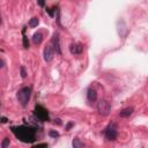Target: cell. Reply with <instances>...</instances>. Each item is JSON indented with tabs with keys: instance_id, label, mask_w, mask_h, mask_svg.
Returning a JSON list of instances; mask_svg holds the SVG:
<instances>
[{
	"instance_id": "ac0fdd59",
	"label": "cell",
	"mask_w": 148,
	"mask_h": 148,
	"mask_svg": "<svg viewBox=\"0 0 148 148\" xmlns=\"http://www.w3.org/2000/svg\"><path fill=\"white\" fill-rule=\"evenodd\" d=\"M37 2L40 7H44V0H37Z\"/></svg>"
},
{
	"instance_id": "9c48e42d",
	"label": "cell",
	"mask_w": 148,
	"mask_h": 148,
	"mask_svg": "<svg viewBox=\"0 0 148 148\" xmlns=\"http://www.w3.org/2000/svg\"><path fill=\"white\" fill-rule=\"evenodd\" d=\"M87 101H88V103L90 105L94 104L97 101V92H96V90L94 88H89L87 90Z\"/></svg>"
},
{
	"instance_id": "30bf717a",
	"label": "cell",
	"mask_w": 148,
	"mask_h": 148,
	"mask_svg": "<svg viewBox=\"0 0 148 148\" xmlns=\"http://www.w3.org/2000/svg\"><path fill=\"white\" fill-rule=\"evenodd\" d=\"M132 113H133V108H132V106H128V108H125L124 110H121V111L119 112V116L123 117V118H127V117H130Z\"/></svg>"
},
{
	"instance_id": "44dd1931",
	"label": "cell",
	"mask_w": 148,
	"mask_h": 148,
	"mask_svg": "<svg viewBox=\"0 0 148 148\" xmlns=\"http://www.w3.org/2000/svg\"><path fill=\"white\" fill-rule=\"evenodd\" d=\"M3 66H5V61L2 59H0V68H2Z\"/></svg>"
},
{
	"instance_id": "7402d4cb",
	"label": "cell",
	"mask_w": 148,
	"mask_h": 148,
	"mask_svg": "<svg viewBox=\"0 0 148 148\" xmlns=\"http://www.w3.org/2000/svg\"><path fill=\"white\" fill-rule=\"evenodd\" d=\"M56 123H57L58 125H60V124H61V123H60V119H56V121H54V124H56Z\"/></svg>"
},
{
	"instance_id": "d6986e66",
	"label": "cell",
	"mask_w": 148,
	"mask_h": 148,
	"mask_svg": "<svg viewBox=\"0 0 148 148\" xmlns=\"http://www.w3.org/2000/svg\"><path fill=\"white\" fill-rule=\"evenodd\" d=\"M72 126H73V123H68V124H67V125H66V130H67V131H68V130H69V128H71V127H72Z\"/></svg>"
},
{
	"instance_id": "4fadbf2b",
	"label": "cell",
	"mask_w": 148,
	"mask_h": 148,
	"mask_svg": "<svg viewBox=\"0 0 148 148\" xmlns=\"http://www.w3.org/2000/svg\"><path fill=\"white\" fill-rule=\"evenodd\" d=\"M72 145H73V147H74V148H81V147H84V145H83V143H82L77 138H75V139L73 140Z\"/></svg>"
},
{
	"instance_id": "52a82bcc",
	"label": "cell",
	"mask_w": 148,
	"mask_h": 148,
	"mask_svg": "<svg viewBox=\"0 0 148 148\" xmlns=\"http://www.w3.org/2000/svg\"><path fill=\"white\" fill-rule=\"evenodd\" d=\"M51 43H52V47H53V50H54V52L57 53V54H61V50H60V43H59V35L57 34V32H54L53 34V37H52V39H51Z\"/></svg>"
},
{
	"instance_id": "9a60e30c",
	"label": "cell",
	"mask_w": 148,
	"mask_h": 148,
	"mask_svg": "<svg viewBox=\"0 0 148 148\" xmlns=\"http://www.w3.org/2000/svg\"><path fill=\"white\" fill-rule=\"evenodd\" d=\"M49 135L51 138H59V133L57 131H49Z\"/></svg>"
},
{
	"instance_id": "5bb4252c",
	"label": "cell",
	"mask_w": 148,
	"mask_h": 148,
	"mask_svg": "<svg viewBox=\"0 0 148 148\" xmlns=\"http://www.w3.org/2000/svg\"><path fill=\"white\" fill-rule=\"evenodd\" d=\"M24 30H25V28L23 29V46H24V49H28L29 47V42H28L27 36L24 35Z\"/></svg>"
},
{
	"instance_id": "e0dca14e",
	"label": "cell",
	"mask_w": 148,
	"mask_h": 148,
	"mask_svg": "<svg viewBox=\"0 0 148 148\" xmlns=\"http://www.w3.org/2000/svg\"><path fill=\"white\" fill-rule=\"evenodd\" d=\"M20 71H21V76H22L23 79H25V77H27V72H25V68H24L23 66H21V67H20Z\"/></svg>"
},
{
	"instance_id": "6da1fadb",
	"label": "cell",
	"mask_w": 148,
	"mask_h": 148,
	"mask_svg": "<svg viewBox=\"0 0 148 148\" xmlns=\"http://www.w3.org/2000/svg\"><path fill=\"white\" fill-rule=\"evenodd\" d=\"M12 132L22 142L31 143V142H34L36 140V130L32 128V127L24 126V125L16 126V127H12Z\"/></svg>"
},
{
	"instance_id": "5b68a950",
	"label": "cell",
	"mask_w": 148,
	"mask_h": 148,
	"mask_svg": "<svg viewBox=\"0 0 148 148\" xmlns=\"http://www.w3.org/2000/svg\"><path fill=\"white\" fill-rule=\"evenodd\" d=\"M97 110L99 112V114L102 116H108L111 111V104L109 101L106 99H99L97 102Z\"/></svg>"
},
{
	"instance_id": "8992f818",
	"label": "cell",
	"mask_w": 148,
	"mask_h": 148,
	"mask_svg": "<svg viewBox=\"0 0 148 148\" xmlns=\"http://www.w3.org/2000/svg\"><path fill=\"white\" fill-rule=\"evenodd\" d=\"M43 56H44V60H45L46 62H50V61L53 59V57H54V50H53V47H52L51 45H46V46L44 47Z\"/></svg>"
},
{
	"instance_id": "7c38bea8",
	"label": "cell",
	"mask_w": 148,
	"mask_h": 148,
	"mask_svg": "<svg viewBox=\"0 0 148 148\" xmlns=\"http://www.w3.org/2000/svg\"><path fill=\"white\" fill-rule=\"evenodd\" d=\"M38 23H39L38 17H32V18L29 21V27H30V28H35V27L38 25Z\"/></svg>"
},
{
	"instance_id": "2e32d148",
	"label": "cell",
	"mask_w": 148,
	"mask_h": 148,
	"mask_svg": "<svg viewBox=\"0 0 148 148\" xmlns=\"http://www.w3.org/2000/svg\"><path fill=\"white\" fill-rule=\"evenodd\" d=\"M7 146H9V139L8 138H5L3 141H2V143H1V147L2 148H6Z\"/></svg>"
},
{
	"instance_id": "7a4b0ae2",
	"label": "cell",
	"mask_w": 148,
	"mask_h": 148,
	"mask_svg": "<svg viewBox=\"0 0 148 148\" xmlns=\"http://www.w3.org/2000/svg\"><path fill=\"white\" fill-rule=\"evenodd\" d=\"M30 96H31V88L30 87H23L21 88L17 94H16V97H17V101L20 102V104L25 108L29 103V99H30Z\"/></svg>"
},
{
	"instance_id": "603a6c76",
	"label": "cell",
	"mask_w": 148,
	"mask_h": 148,
	"mask_svg": "<svg viewBox=\"0 0 148 148\" xmlns=\"http://www.w3.org/2000/svg\"><path fill=\"white\" fill-rule=\"evenodd\" d=\"M2 23V20H1V15H0V24Z\"/></svg>"
},
{
	"instance_id": "8fae6325",
	"label": "cell",
	"mask_w": 148,
	"mask_h": 148,
	"mask_svg": "<svg viewBox=\"0 0 148 148\" xmlns=\"http://www.w3.org/2000/svg\"><path fill=\"white\" fill-rule=\"evenodd\" d=\"M32 42H34V44L39 45V44L43 42V35H42L40 32H36V34H34V36H32Z\"/></svg>"
},
{
	"instance_id": "3957f363",
	"label": "cell",
	"mask_w": 148,
	"mask_h": 148,
	"mask_svg": "<svg viewBox=\"0 0 148 148\" xmlns=\"http://www.w3.org/2000/svg\"><path fill=\"white\" fill-rule=\"evenodd\" d=\"M34 114L37 117V119H39L40 121H49L50 117H49V112L47 110L42 106V105H36L35 110H34Z\"/></svg>"
},
{
	"instance_id": "ffe728a7",
	"label": "cell",
	"mask_w": 148,
	"mask_h": 148,
	"mask_svg": "<svg viewBox=\"0 0 148 148\" xmlns=\"http://www.w3.org/2000/svg\"><path fill=\"white\" fill-rule=\"evenodd\" d=\"M35 147H47V145H46V143H38V145H36Z\"/></svg>"
},
{
	"instance_id": "ba28073f",
	"label": "cell",
	"mask_w": 148,
	"mask_h": 148,
	"mask_svg": "<svg viewBox=\"0 0 148 148\" xmlns=\"http://www.w3.org/2000/svg\"><path fill=\"white\" fill-rule=\"evenodd\" d=\"M69 51L72 54L76 56V54H81L83 51V45L81 43H72L69 45Z\"/></svg>"
},
{
	"instance_id": "277c9868",
	"label": "cell",
	"mask_w": 148,
	"mask_h": 148,
	"mask_svg": "<svg viewBox=\"0 0 148 148\" xmlns=\"http://www.w3.org/2000/svg\"><path fill=\"white\" fill-rule=\"evenodd\" d=\"M117 135H118V131H117V125L114 123H111L104 131V136L106 140L109 141H113L117 139Z\"/></svg>"
}]
</instances>
